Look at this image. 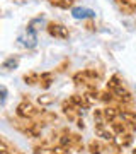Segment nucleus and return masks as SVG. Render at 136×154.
Wrapping results in <instances>:
<instances>
[{"mask_svg":"<svg viewBox=\"0 0 136 154\" xmlns=\"http://www.w3.org/2000/svg\"><path fill=\"white\" fill-rule=\"evenodd\" d=\"M17 41H19L22 46H26V48H34V46L38 45V36H36V31H34L33 28H29L24 34H21V36H19V39H17Z\"/></svg>","mask_w":136,"mask_h":154,"instance_id":"obj_1","label":"nucleus"},{"mask_svg":"<svg viewBox=\"0 0 136 154\" xmlns=\"http://www.w3.org/2000/svg\"><path fill=\"white\" fill-rule=\"evenodd\" d=\"M71 16L73 19H78V21H83V19H94L95 17V12L92 9H85V7H73L71 9Z\"/></svg>","mask_w":136,"mask_h":154,"instance_id":"obj_2","label":"nucleus"},{"mask_svg":"<svg viewBox=\"0 0 136 154\" xmlns=\"http://www.w3.org/2000/svg\"><path fill=\"white\" fill-rule=\"evenodd\" d=\"M49 33L53 34V36H60V38H66L68 36V31H66V28H63V26H49Z\"/></svg>","mask_w":136,"mask_h":154,"instance_id":"obj_3","label":"nucleus"},{"mask_svg":"<svg viewBox=\"0 0 136 154\" xmlns=\"http://www.w3.org/2000/svg\"><path fill=\"white\" fill-rule=\"evenodd\" d=\"M4 67L5 69H14V67H17V60L16 58H9V60L4 62Z\"/></svg>","mask_w":136,"mask_h":154,"instance_id":"obj_4","label":"nucleus"},{"mask_svg":"<svg viewBox=\"0 0 136 154\" xmlns=\"http://www.w3.org/2000/svg\"><path fill=\"white\" fill-rule=\"evenodd\" d=\"M5 99H7V89L2 86V105H5Z\"/></svg>","mask_w":136,"mask_h":154,"instance_id":"obj_5","label":"nucleus"}]
</instances>
